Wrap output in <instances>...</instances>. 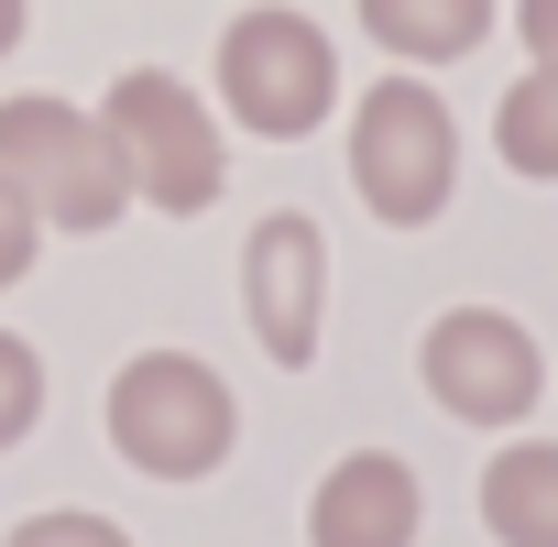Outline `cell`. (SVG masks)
<instances>
[{
  "label": "cell",
  "instance_id": "obj_1",
  "mask_svg": "<svg viewBox=\"0 0 558 547\" xmlns=\"http://www.w3.org/2000/svg\"><path fill=\"white\" fill-rule=\"evenodd\" d=\"M88 121L110 132V165H121L132 208L197 219V208L230 186V143H219V121H208V110H197V88H186V77H165V66L110 77V99H99Z\"/></svg>",
  "mask_w": 558,
  "mask_h": 547
},
{
  "label": "cell",
  "instance_id": "obj_2",
  "mask_svg": "<svg viewBox=\"0 0 558 547\" xmlns=\"http://www.w3.org/2000/svg\"><path fill=\"white\" fill-rule=\"evenodd\" d=\"M230 438H241V405H230V384L197 351L121 362V384H110V449L143 482H208L230 460Z\"/></svg>",
  "mask_w": 558,
  "mask_h": 547
},
{
  "label": "cell",
  "instance_id": "obj_3",
  "mask_svg": "<svg viewBox=\"0 0 558 547\" xmlns=\"http://www.w3.org/2000/svg\"><path fill=\"white\" fill-rule=\"evenodd\" d=\"M351 186H362V208L384 230H427L449 208V186H460V121H449V99L416 88V77L362 88V110H351Z\"/></svg>",
  "mask_w": 558,
  "mask_h": 547
},
{
  "label": "cell",
  "instance_id": "obj_4",
  "mask_svg": "<svg viewBox=\"0 0 558 547\" xmlns=\"http://www.w3.org/2000/svg\"><path fill=\"white\" fill-rule=\"evenodd\" d=\"M0 186H12L45 230H110L132 208L110 132L66 99H0Z\"/></svg>",
  "mask_w": 558,
  "mask_h": 547
},
{
  "label": "cell",
  "instance_id": "obj_5",
  "mask_svg": "<svg viewBox=\"0 0 558 547\" xmlns=\"http://www.w3.org/2000/svg\"><path fill=\"white\" fill-rule=\"evenodd\" d=\"M340 99V56L307 12H241L219 34V110L252 143H307Z\"/></svg>",
  "mask_w": 558,
  "mask_h": 547
},
{
  "label": "cell",
  "instance_id": "obj_6",
  "mask_svg": "<svg viewBox=\"0 0 558 547\" xmlns=\"http://www.w3.org/2000/svg\"><path fill=\"white\" fill-rule=\"evenodd\" d=\"M416 373H427V394H438L460 427H514V416L547 394V362H536V340H525L504 307H449V318L427 329Z\"/></svg>",
  "mask_w": 558,
  "mask_h": 547
},
{
  "label": "cell",
  "instance_id": "obj_7",
  "mask_svg": "<svg viewBox=\"0 0 558 547\" xmlns=\"http://www.w3.org/2000/svg\"><path fill=\"white\" fill-rule=\"evenodd\" d=\"M241 307H252V340L274 362H318V329H329V230L307 208H274L241 241Z\"/></svg>",
  "mask_w": 558,
  "mask_h": 547
},
{
  "label": "cell",
  "instance_id": "obj_8",
  "mask_svg": "<svg viewBox=\"0 0 558 547\" xmlns=\"http://www.w3.org/2000/svg\"><path fill=\"white\" fill-rule=\"evenodd\" d=\"M427 493L395 449H351L318 493H307V547H416Z\"/></svg>",
  "mask_w": 558,
  "mask_h": 547
},
{
  "label": "cell",
  "instance_id": "obj_9",
  "mask_svg": "<svg viewBox=\"0 0 558 547\" xmlns=\"http://www.w3.org/2000/svg\"><path fill=\"white\" fill-rule=\"evenodd\" d=\"M482 525L504 547H558V438H514L482 460Z\"/></svg>",
  "mask_w": 558,
  "mask_h": 547
},
{
  "label": "cell",
  "instance_id": "obj_10",
  "mask_svg": "<svg viewBox=\"0 0 558 547\" xmlns=\"http://www.w3.org/2000/svg\"><path fill=\"white\" fill-rule=\"evenodd\" d=\"M362 34L395 56V77H416V66H449L493 34V0H362Z\"/></svg>",
  "mask_w": 558,
  "mask_h": 547
},
{
  "label": "cell",
  "instance_id": "obj_11",
  "mask_svg": "<svg viewBox=\"0 0 558 547\" xmlns=\"http://www.w3.org/2000/svg\"><path fill=\"white\" fill-rule=\"evenodd\" d=\"M493 154L514 165V175H558V66H525L504 99H493Z\"/></svg>",
  "mask_w": 558,
  "mask_h": 547
},
{
  "label": "cell",
  "instance_id": "obj_12",
  "mask_svg": "<svg viewBox=\"0 0 558 547\" xmlns=\"http://www.w3.org/2000/svg\"><path fill=\"white\" fill-rule=\"evenodd\" d=\"M34 416H45V362H34V340L0 329V449H23Z\"/></svg>",
  "mask_w": 558,
  "mask_h": 547
},
{
  "label": "cell",
  "instance_id": "obj_13",
  "mask_svg": "<svg viewBox=\"0 0 558 547\" xmlns=\"http://www.w3.org/2000/svg\"><path fill=\"white\" fill-rule=\"evenodd\" d=\"M0 547H132V536H121L110 514H77V503H56V514H23Z\"/></svg>",
  "mask_w": 558,
  "mask_h": 547
},
{
  "label": "cell",
  "instance_id": "obj_14",
  "mask_svg": "<svg viewBox=\"0 0 558 547\" xmlns=\"http://www.w3.org/2000/svg\"><path fill=\"white\" fill-rule=\"evenodd\" d=\"M34 241H45V219L0 186V285H23V274H34Z\"/></svg>",
  "mask_w": 558,
  "mask_h": 547
},
{
  "label": "cell",
  "instance_id": "obj_15",
  "mask_svg": "<svg viewBox=\"0 0 558 547\" xmlns=\"http://www.w3.org/2000/svg\"><path fill=\"white\" fill-rule=\"evenodd\" d=\"M514 34H525L536 66H558V0H514Z\"/></svg>",
  "mask_w": 558,
  "mask_h": 547
},
{
  "label": "cell",
  "instance_id": "obj_16",
  "mask_svg": "<svg viewBox=\"0 0 558 547\" xmlns=\"http://www.w3.org/2000/svg\"><path fill=\"white\" fill-rule=\"evenodd\" d=\"M23 45V0H0V56H12Z\"/></svg>",
  "mask_w": 558,
  "mask_h": 547
}]
</instances>
